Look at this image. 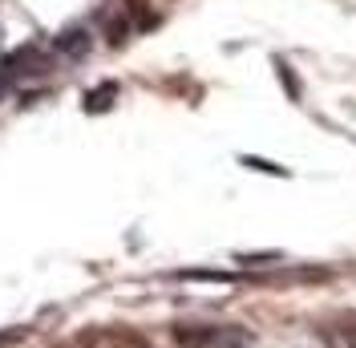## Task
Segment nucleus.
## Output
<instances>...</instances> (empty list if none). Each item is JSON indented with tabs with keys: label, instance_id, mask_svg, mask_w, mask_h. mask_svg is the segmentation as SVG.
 I'll return each mask as SVG.
<instances>
[{
	"label": "nucleus",
	"instance_id": "f257e3e1",
	"mask_svg": "<svg viewBox=\"0 0 356 348\" xmlns=\"http://www.w3.org/2000/svg\"><path fill=\"white\" fill-rule=\"evenodd\" d=\"M44 69H53V57L44 53L41 45H24V49L8 53V57L0 61V73L8 77V86H13L17 77H37V73H44Z\"/></svg>",
	"mask_w": 356,
	"mask_h": 348
},
{
	"label": "nucleus",
	"instance_id": "f03ea898",
	"mask_svg": "<svg viewBox=\"0 0 356 348\" xmlns=\"http://www.w3.org/2000/svg\"><path fill=\"white\" fill-rule=\"evenodd\" d=\"M89 49H93L89 29H65V33H57V41H53V57H57V61H81Z\"/></svg>",
	"mask_w": 356,
	"mask_h": 348
},
{
	"label": "nucleus",
	"instance_id": "7ed1b4c3",
	"mask_svg": "<svg viewBox=\"0 0 356 348\" xmlns=\"http://www.w3.org/2000/svg\"><path fill=\"white\" fill-rule=\"evenodd\" d=\"M113 97H118V86H113V81H102L97 89L86 93V113H106V109L113 106Z\"/></svg>",
	"mask_w": 356,
	"mask_h": 348
},
{
	"label": "nucleus",
	"instance_id": "20e7f679",
	"mask_svg": "<svg viewBox=\"0 0 356 348\" xmlns=\"http://www.w3.org/2000/svg\"><path fill=\"white\" fill-rule=\"evenodd\" d=\"M239 162H243L247 171H259V174H275V178H288V171H284L280 162H267V158H255V154H243Z\"/></svg>",
	"mask_w": 356,
	"mask_h": 348
},
{
	"label": "nucleus",
	"instance_id": "39448f33",
	"mask_svg": "<svg viewBox=\"0 0 356 348\" xmlns=\"http://www.w3.org/2000/svg\"><path fill=\"white\" fill-rule=\"evenodd\" d=\"M178 280H202V283H231L227 271H178Z\"/></svg>",
	"mask_w": 356,
	"mask_h": 348
},
{
	"label": "nucleus",
	"instance_id": "423d86ee",
	"mask_svg": "<svg viewBox=\"0 0 356 348\" xmlns=\"http://www.w3.org/2000/svg\"><path fill=\"white\" fill-rule=\"evenodd\" d=\"M275 69H280V81H284V89H288V97H291V102H300V93H304V89H300V81L291 77V69L284 65V61H275Z\"/></svg>",
	"mask_w": 356,
	"mask_h": 348
},
{
	"label": "nucleus",
	"instance_id": "0eeeda50",
	"mask_svg": "<svg viewBox=\"0 0 356 348\" xmlns=\"http://www.w3.org/2000/svg\"><path fill=\"white\" fill-rule=\"evenodd\" d=\"M271 260H284L280 251H264V255H239V263H271Z\"/></svg>",
	"mask_w": 356,
	"mask_h": 348
},
{
	"label": "nucleus",
	"instance_id": "6e6552de",
	"mask_svg": "<svg viewBox=\"0 0 356 348\" xmlns=\"http://www.w3.org/2000/svg\"><path fill=\"white\" fill-rule=\"evenodd\" d=\"M4 89H8V77H4V73H0V97H4Z\"/></svg>",
	"mask_w": 356,
	"mask_h": 348
},
{
	"label": "nucleus",
	"instance_id": "1a4fd4ad",
	"mask_svg": "<svg viewBox=\"0 0 356 348\" xmlns=\"http://www.w3.org/2000/svg\"><path fill=\"white\" fill-rule=\"evenodd\" d=\"M348 348H356V332H353V336H348Z\"/></svg>",
	"mask_w": 356,
	"mask_h": 348
}]
</instances>
